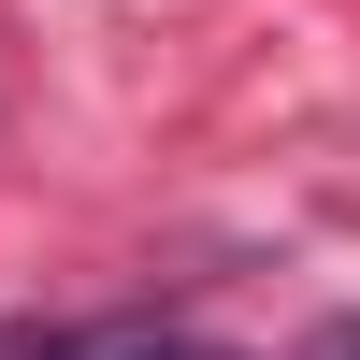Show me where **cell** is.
Returning <instances> with one entry per match:
<instances>
[{
	"instance_id": "obj_2",
	"label": "cell",
	"mask_w": 360,
	"mask_h": 360,
	"mask_svg": "<svg viewBox=\"0 0 360 360\" xmlns=\"http://www.w3.org/2000/svg\"><path fill=\"white\" fill-rule=\"evenodd\" d=\"M303 360H360V317H317V332H303Z\"/></svg>"
},
{
	"instance_id": "obj_1",
	"label": "cell",
	"mask_w": 360,
	"mask_h": 360,
	"mask_svg": "<svg viewBox=\"0 0 360 360\" xmlns=\"http://www.w3.org/2000/svg\"><path fill=\"white\" fill-rule=\"evenodd\" d=\"M0 360H217V346L159 332V317H72V332H15Z\"/></svg>"
}]
</instances>
